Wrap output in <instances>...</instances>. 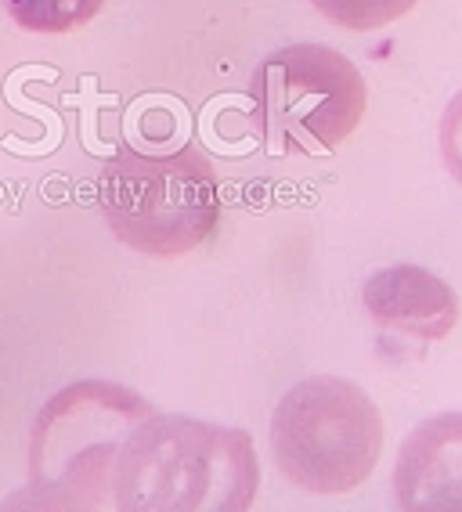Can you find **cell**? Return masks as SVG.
<instances>
[{"instance_id": "1", "label": "cell", "mask_w": 462, "mask_h": 512, "mask_svg": "<svg viewBox=\"0 0 462 512\" xmlns=\"http://www.w3.org/2000/svg\"><path fill=\"white\" fill-rule=\"evenodd\" d=\"M257 487L246 430L152 412L123 440L109 498L120 512H246Z\"/></svg>"}, {"instance_id": "2", "label": "cell", "mask_w": 462, "mask_h": 512, "mask_svg": "<svg viewBox=\"0 0 462 512\" xmlns=\"http://www.w3.org/2000/svg\"><path fill=\"white\" fill-rule=\"evenodd\" d=\"M156 412L141 394L109 379L58 390L33 422L29 484L11 505L26 509H112L109 484L123 440Z\"/></svg>"}, {"instance_id": "3", "label": "cell", "mask_w": 462, "mask_h": 512, "mask_svg": "<svg viewBox=\"0 0 462 512\" xmlns=\"http://www.w3.org/2000/svg\"><path fill=\"white\" fill-rule=\"evenodd\" d=\"M98 206L123 246L156 260L199 249L221 220L217 170L199 148L145 156L123 148L102 166Z\"/></svg>"}, {"instance_id": "4", "label": "cell", "mask_w": 462, "mask_h": 512, "mask_svg": "<svg viewBox=\"0 0 462 512\" xmlns=\"http://www.w3.org/2000/svg\"><path fill=\"white\" fill-rule=\"evenodd\" d=\"M271 455L289 484L318 498L358 491L383 455V415L358 383L315 375L271 415Z\"/></svg>"}, {"instance_id": "5", "label": "cell", "mask_w": 462, "mask_h": 512, "mask_svg": "<svg viewBox=\"0 0 462 512\" xmlns=\"http://www.w3.org/2000/svg\"><path fill=\"white\" fill-rule=\"evenodd\" d=\"M250 98L271 156H333L369 109L358 65L325 44H289L268 55L250 80Z\"/></svg>"}, {"instance_id": "6", "label": "cell", "mask_w": 462, "mask_h": 512, "mask_svg": "<svg viewBox=\"0 0 462 512\" xmlns=\"http://www.w3.org/2000/svg\"><path fill=\"white\" fill-rule=\"evenodd\" d=\"M394 502L405 512H462V412L430 415L401 440Z\"/></svg>"}, {"instance_id": "7", "label": "cell", "mask_w": 462, "mask_h": 512, "mask_svg": "<svg viewBox=\"0 0 462 512\" xmlns=\"http://www.w3.org/2000/svg\"><path fill=\"white\" fill-rule=\"evenodd\" d=\"M361 303L379 329L437 343L459 321V296L444 278L419 264H390L365 282Z\"/></svg>"}, {"instance_id": "8", "label": "cell", "mask_w": 462, "mask_h": 512, "mask_svg": "<svg viewBox=\"0 0 462 512\" xmlns=\"http://www.w3.org/2000/svg\"><path fill=\"white\" fill-rule=\"evenodd\" d=\"M105 8V0H4L8 19L26 33L40 37H62L87 22Z\"/></svg>"}, {"instance_id": "9", "label": "cell", "mask_w": 462, "mask_h": 512, "mask_svg": "<svg viewBox=\"0 0 462 512\" xmlns=\"http://www.w3.org/2000/svg\"><path fill=\"white\" fill-rule=\"evenodd\" d=\"M325 22L347 33H376L390 22L405 19L419 0H311Z\"/></svg>"}, {"instance_id": "10", "label": "cell", "mask_w": 462, "mask_h": 512, "mask_svg": "<svg viewBox=\"0 0 462 512\" xmlns=\"http://www.w3.org/2000/svg\"><path fill=\"white\" fill-rule=\"evenodd\" d=\"M441 156L448 174L462 184V91L448 101V109L441 116Z\"/></svg>"}]
</instances>
